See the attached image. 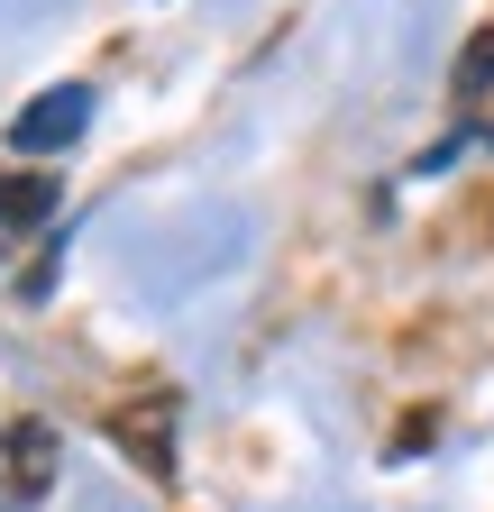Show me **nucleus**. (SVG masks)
<instances>
[{"label": "nucleus", "instance_id": "nucleus-1", "mask_svg": "<svg viewBox=\"0 0 494 512\" xmlns=\"http://www.w3.org/2000/svg\"><path fill=\"white\" fill-rule=\"evenodd\" d=\"M83 128H92V92L65 83V92H37V101L10 119V147H19V156H55V147H74Z\"/></svg>", "mask_w": 494, "mask_h": 512}, {"label": "nucleus", "instance_id": "nucleus-2", "mask_svg": "<svg viewBox=\"0 0 494 512\" xmlns=\"http://www.w3.org/2000/svg\"><path fill=\"white\" fill-rule=\"evenodd\" d=\"M165 421H174V394H156V403H147V421H138V412H119V421H110V439L129 448V458H147V476H174V448H165Z\"/></svg>", "mask_w": 494, "mask_h": 512}, {"label": "nucleus", "instance_id": "nucleus-3", "mask_svg": "<svg viewBox=\"0 0 494 512\" xmlns=\"http://www.w3.org/2000/svg\"><path fill=\"white\" fill-rule=\"evenodd\" d=\"M55 202H65V174H19V183H0V229H28V220H46Z\"/></svg>", "mask_w": 494, "mask_h": 512}, {"label": "nucleus", "instance_id": "nucleus-4", "mask_svg": "<svg viewBox=\"0 0 494 512\" xmlns=\"http://www.w3.org/2000/svg\"><path fill=\"white\" fill-rule=\"evenodd\" d=\"M485 83H494V28H476L458 55V101H485Z\"/></svg>", "mask_w": 494, "mask_h": 512}, {"label": "nucleus", "instance_id": "nucleus-5", "mask_svg": "<svg viewBox=\"0 0 494 512\" xmlns=\"http://www.w3.org/2000/svg\"><path fill=\"white\" fill-rule=\"evenodd\" d=\"M430 439H440V412H403V430H394V448H385V458L403 467V458H421Z\"/></svg>", "mask_w": 494, "mask_h": 512}, {"label": "nucleus", "instance_id": "nucleus-6", "mask_svg": "<svg viewBox=\"0 0 494 512\" xmlns=\"http://www.w3.org/2000/svg\"><path fill=\"white\" fill-rule=\"evenodd\" d=\"M10 448H19V485H46V430L28 421V430H19Z\"/></svg>", "mask_w": 494, "mask_h": 512}]
</instances>
